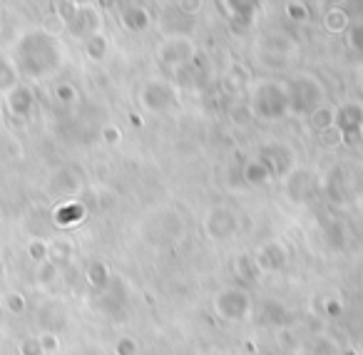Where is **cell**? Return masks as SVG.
Segmentation results:
<instances>
[{"label": "cell", "instance_id": "1", "mask_svg": "<svg viewBox=\"0 0 363 355\" xmlns=\"http://www.w3.org/2000/svg\"><path fill=\"white\" fill-rule=\"evenodd\" d=\"M219 308H222V315H227V318H239V315L249 308V300L244 298V293H239V291H227V293L219 298Z\"/></svg>", "mask_w": 363, "mask_h": 355}, {"label": "cell", "instance_id": "2", "mask_svg": "<svg viewBox=\"0 0 363 355\" xmlns=\"http://www.w3.org/2000/svg\"><path fill=\"white\" fill-rule=\"evenodd\" d=\"M8 107L13 110V115H28L33 110V92L18 85L13 92H8Z\"/></svg>", "mask_w": 363, "mask_h": 355}, {"label": "cell", "instance_id": "3", "mask_svg": "<svg viewBox=\"0 0 363 355\" xmlns=\"http://www.w3.org/2000/svg\"><path fill=\"white\" fill-rule=\"evenodd\" d=\"M18 87V72L8 60H0V92H13Z\"/></svg>", "mask_w": 363, "mask_h": 355}, {"label": "cell", "instance_id": "4", "mask_svg": "<svg viewBox=\"0 0 363 355\" xmlns=\"http://www.w3.org/2000/svg\"><path fill=\"white\" fill-rule=\"evenodd\" d=\"M85 50H87V55H90L92 60H100V57L107 52V40L102 35H97V33H92V35L87 38Z\"/></svg>", "mask_w": 363, "mask_h": 355}, {"label": "cell", "instance_id": "5", "mask_svg": "<svg viewBox=\"0 0 363 355\" xmlns=\"http://www.w3.org/2000/svg\"><path fill=\"white\" fill-rule=\"evenodd\" d=\"M28 256H30L35 264H45L50 259V249H48L45 241H30L28 244Z\"/></svg>", "mask_w": 363, "mask_h": 355}, {"label": "cell", "instance_id": "6", "mask_svg": "<svg viewBox=\"0 0 363 355\" xmlns=\"http://www.w3.org/2000/svg\"><path fill=\"white\" fill-rule=\"evenodd\" d=\"M55 276H57V266L52 264V261L40 264V271H38V281H40V283H50Z\"/></svg>", "mask_w": 363, "mask_h": 355}, {"label": "cell", "instance_id": "7", "mask_svg": "<svg viewBox=\"0 0 363 355\" xmlns=\"http://www.w3.org/2000/svg\"><path fill=\"white\" fill-rule=\"evenodd\" d=\"M6 305L11 313H23L26 310V298L21 293H8L6 295Z\"/></svg>", "mask_w": 363, "mask_h": 355}, {"label": "cell", "instance_id": "8", "mask_svg": "<svg viewBox=\"0 0 363 355\" xmlns=\"http://www.w3.org/2000/svg\"><path fill=\"white\" fill-rule=\"evenodd\" d=\"M21 355H43L40 340H38V338H26L21 343Z\"/></svg>", "mask_w": 363, "mask_h": 355}, {"label": "cell", "instance_id": "9", "mask_svg": "<svg viewBox=\"0 0 363 355\" xmlns=\"http://www.w3.org/2000/svg\"><path fill=\"white\" fill-rule=\"evenodd\" d=\"M326 23H328V28L331 30H341V26H343V16H341V11H331L326 16Z\"/></svg>", "mask_w": 363, "mask_h": 355}, {"label": "cell", "instance_id": "10", "mask_svg": "<svg viewBox=\"0 0 363 355\" xmlns=\"http://www.w3.org/2000/svg\"><path fill=\"white\" fill-rule=\"evenodd\" d=\"M247 176L252 181H267V169H264V167H259V164H252V167H249V171H247Z\"/></svg>", "mask_w": 363, "mask_h": 355}, {"label": "cell", "instance_id": "11", "mask_svg": "<svg viewBox=\"0 0 363 355\" xmlns=\"http://www.w3.org/2000/svg\"><path fill=\"white\" fill-rule=\"evenodd\" d=\"M105 278H107L105 266H102V264H95V266H92V269H90V281H92V283H102Z\"/></svg>", "mask_w": 363, "mask_h": 355}, {"label": "cell", "instance_id": "12", "mask_svg": "<svg viewBox=\"0 0 363 355\" xmlns=\"http://www.w3.org/2000/svg\"><path fill=\"white\" fill-rule=\"evenodd\" d=\"M40 348H43V353H45V350H55L57 348V338L52 333H45L40 338Z\"/></svg>", "mask_w": 363, "mask_h": 355}, {"label": "cell", "instance_id": "13", "mask_svg": "<svg viewBox=\"0 0 363 355\" xmlns=\"http://www.w3.org/2000/svg\"><path fill=\"white\" fill-rule=\"evenodd\" d=\"M117 355H135V343H132V340H120Z\"/></svg>", "mask_w": 363, "mask_h": 355}, {"label": "cell", "instance_id": "14", "mask_svg": "<svg viewBox=\"0 0 363 355\" xmlns=\"http://www.w3.org/2000/svg\"><path fill=\"white\" fill-rule=\"evenodd\" d=\"M57 97H60V100H75V90H72L70 85H60L57 87Z\"/></svg>", "mask_w": 363, "mask_h": 355}, {"label": "cell", "instance_id": "15", "mask_svg": "<svg viewBox=\"0 0 363 355\" xmlns=\"http://www.w3.org/2000/svg\"><path fill=\"white\" fill-rule=\"evenodd\" d=\"M289 11H294L291 18H296V21H301V18L308 16V13H303V8H298V6H289Z\"/></svg>", "mask_w": 363, "mask_h": 355}, {"label": "cell", "instance_id": "16", "mask_svg": "<svg viewBox=\"0 0 363 355\" xmlns=\"http://www.w3.org/2000/svg\"><path fill=\"white\" fill-rule=\"evenodd\" d=\"M3 276H6V264L0 261V278H3Z\"/></svg>", "mask_w": 363, "mask_h": 355}]
</instances>
